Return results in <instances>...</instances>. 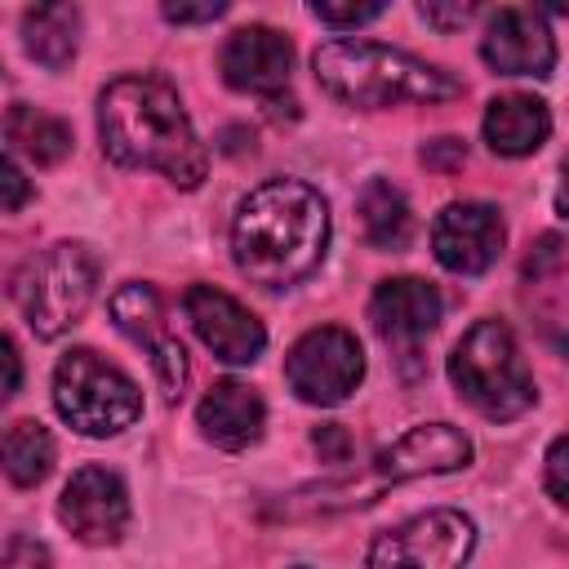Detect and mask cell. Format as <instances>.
Instances as JSON below:
<instances>
[{"mask_svg":"<svg viewBox=\"0 0 569 569\" xmlns=\"http://www.w3.org/2000/svg\"><path fill=\"white\" fill-rule=\"evenodd\" d=\"M565 471H569V440L565 436H556L551 440V449H547V493H551V502H569V480H565Z\"/></svg>","mask_w":569,"mask_h":569,"instance_id":"cell-25","label":"cell"},{"mask_svg":"<svg viewBox=\"0 0 569 569\" xmlns=\"http://www.w3.org/2000/svg\"><path fill=\"white\" fill-rule=\"evenodd\" d=\"M222 80L240 93H262L276 98L289 84L293 71V44L276 31V27H240L231 31V40L222 44Z\"/></svg>","mask_w":569,"mask_h":569,"instance_id":"cell-14","label":"cell"},{"mask_svg":"<svg viewBox=\"0 0 569 569\" xmlns=\"http://www.w3.org/2000/svg\"><path fill=\"white\" fill-rule=\"evenodd\" d=\"M111 320H116V329L129 342H138V347L151 351V369L160 378L164 400H178L182 387H187V351H182V342L169 329V316H164L160 293L151 284H124V289H116L111 293Z\"/></svg>","mask_w":569,"mask_h":569,"instance_id":"cell-9","label":"cell"},{"mask_svg":"<svg viewBox=\"0 0 569 569\" xmlns=\"http://www.w3.org/2000/svg\"><path fill=\"white\" fill-rule=\"evenodd\" d=\"M311 13L320 22H329V27H360V22H373L382 13V4H373V0L369 4H329V0H316Z\"/></svg>","mask_w":569,"mask_h":569,"instance_id":"cell-23","label":"cell"},{"mask_svg":"<svg viewBox=\"0 0 569 569\" xmlns=\"http://www.w3.org/2000/svg\"><path fill=\"white\" fill-rule=\"evenodd\" d=\"M360 222H365V236L373 249H405L409 236H413V213H409V200L400 196V187H391L387 178H373L365 191H360Z\"/></svg>","mask_w":569,"mask_h":569,"instance_id":"cell-21","label":"cell"},{"mask_svg":"<svg viewBox=\"0 0 569 569\" xmlns=\"http://www.w3.org/2000/svg\"><path fill=\"white\" fill-rule=\"evenodd\" d=\"M49 467H53V436L40 422L22 418V422H13V427L0 431V471L18 489L40 485L49 476Z\"/></svg>","mask_w":569,"mask_h":569,"instance_id":"cell-22","label":"cell"},{"mask_svg":"<svg viewBox=\"0 0 569 569\" xmlns=\"http://www.w3.org/2000/svg\"><path fill=\"white\" fill-rule=\"evenodd\" d=\"M462 160H467V151L458 138H436L422 147V164H431V169H458Z\"/></svg>","mask_w":569,"mask_h":569,"instance_id":"cell-29","label":"cell"},{"mask_svg":"<svg viewBox=\"0 0 569 569\" xmlns=\"http://www.w3.org/2000/svg\"><path fill=\"white\" fill-rule=\"evenodd\" d=\"M329 244V204L298 178H271L253 187L231 218V258L240 276L262 289H289L307 280Z\"/></svg>","mask_w":569,"mask_h":569,"instance_id":"cell-1","label":"cell"},{"mask_svg":"<svg viewBox=\"0 0 569 569\" xmlns=\"http://www.w3.org/2000/svg\"><path fill=\"white\" fill-rule=\"evenodd\" d=\"M449 378H453L458 396L493 422L520 418L538 396L533 373L525 369V356H520L511 329L498 320H480L458 338V347L449 356Z\"/></svg>","mask_w":569,"mask_h":569,"instance_id":"cell-4","label":"cell"},{"mask_svg":"<svg viewBox=\"0 0 569 569\" xmlns=\"http://www.w3.org/2000/svg\"><path fill=\"white\" fill-rule=\"evenodd\" d=\"M480 53L502 76H551V67H556V40H551L542 13L520 9V4H507L489 18Z\"/></svg>","mask_w":569,"mask_h":569,"instance_id":"cell-13","label":"cell"},{"mask_svg":"<svg viewBox=\"0 0 569 569\" xmlns=\"http://www.w3.org/2000/svg\"><path fill=\"white\" fill-rule=\"evenodd\" d=\"M58 516L84 547H111L129 529V493L116 471L80 467L58 498Z\"/></svg>","mask_w":569,"mask_h":569,"instance_id":"cell-11","label":"cell"},{"mask_svg":"<svg viewBox=\"0 0 569 569\" xmlns=\"http://www.w3.org/2000/svg\"><path fill=\"white\" fill-rule=\"evenodd\" d=\"M102 151L124 169H156L178 187H200L209 156L178 102V89L160 76H120L98 98Z\"/></svg>","mask_w":569,"mask_h":569,"instance_id":"cell-2","label":"cell"},{"mask_svg":"<svg viewBox=\"0 0 569 569\" xmlns=\"http://www.w3.org/2000/svg\"><path fill=\"white\" fill-rule=\"evenodd\" d=\"M418 13H422L431 27H440V31H453V27L471 22L476 4H418Z\"/></svg>","mask_w":569,"mask_h":569,"instance_id":"cell-28","label":"cell"},{"mask_svg":"<svg viewBox=\"0 0 569 569\" xmlns=\"http://www.w3.org/2000/svg\"><path fill=\"white\" fill-rule=\"evenodd\" d=\"M0 569H53L49 560V547L36 542V538H13L0 556Z\"/></svg>","mask_w":569,"mask_h":569,"instance_id":"cell-24","label":"cell"},{"mask_svg":"<svg viewBox=\"0 0 569 569\" xmlns=\"http://www.w3.org/2000/svg\"><path fill=\"white\" fill-rule=\"evenodd\" d=\"M227 13V4L222 0H209V4H164V18L169 22H213V18H222Z\"/></svg>","mask_w":569,"mask_h":569,"instance_id":"cell-31","label":"cell"},{"mask_svg":"<svg viewBox=\"0 0 569 569\" xmlns=\"http://www.w3.org/2000/svg\"><path fill=\"white\" fill-rule=\"evenodd\" d=\"M80 44V9L76 4H36L22 13V49L49 71H62Z\"/></svg>","mask_w":569,"mask_h":569,"instance_id":"cell-19","label":"cell"},{"mask_svg":"<svg viewBox=\"0 0 569 569\" xmlns=\"http://www.w3.org/2000/svg\"><path fill=\"white\" fill-rule=\"evenodd\" d=\"M471 462V440L449 427V422H418L409 427L400 440H391L378 462L373 476L387 480H413V476H445V471H462Z\"/></svg>","mask_w":569,"mask_h":569,"instance_id":"cell-15","label":"cell"},{"mask_svg":"<svg viewBox=\"0 0 569 569\" xmlns=\"http://www.w3.org/2000/svg\"><path fill=\"white\" fill-rule=\"evenodd\" d=\"M440 293L436 284L418 280V276H396V280H382L369 298V320L373 329L382 333V342L400 347L405 356H413V347L440 325Z\"/></svg>","mask_w":569,"mask_h":569,"instance_id":"cell-16","label":"cell"},{"mask_svg":"<svg viewBox=\"0 0 569 569\" xmlns=\"http://www.w3.org/2000/svg\"><path fill=\"white\" fill-rule=\"evenodd\" d=\"M27 200H31V182L9 156H0V209H22Z\"/></svg>","mask_w":569,"mask_h":569,"instance_id":"cell-26","label":"cell"},{"mask_svg":"<svg viewBox=\"0 0 569 569\" xmlns=\"http://www.w3.org/2000/svg\"><path fill=\"white\" fill-rule=\"evenodd\" d=\"M182 311L196 338L227 365H253L267 347V329L258 325V316L213 284H191L182 298Z\"/></svg>","mask_w":569,"mask_h":569,"instance_id":"cell-12","label":"cell"},{"mask_svg":"<svg viewBox=\"0 0 569 569\" xmlns=\"http://www.w3.org/2000/svg\"><path fill=\"white\" fill-rule=\"evenodd\" d=\"M284 378L307 405H342L365 378V351L356 333L338 325H320V329H307L289 347Z\"/></svg>","mask_w":569,"mask_h":569,"instance_id":"cell-8","label":"cell"},{"mask_svg":"<svg viewBox=\"0 0 569 569\" xmlns=\"http://www.w3.org/2000/svg\"><path fill=\"white\" fill-rule=\"evenodd\" d=\"M502 240H507L502 213L485 200H453L431 222V249H436L440 267L458 271V276L489 271L493 258L502 253Z\"/></svg>","mask_w":569,"mask_h":569,"instance_id":"cell-10","label":"cell"},{"mask_svg":"<svg viewBox=\"0 0 569 569\" xmlns=\"http://www.w3.org/2000/svg\"><path fill=\"white\" fill-rule=\"evenodd\" d=\"M471 547H476L471 516L453 507H436L378 533L365 565L369 569H462L471 560Z\"/></svg>","mask_w":569,"mask_h":569,"instance_id":"cell-7","label":"cell"},{"mask_svg":"<svg viewBox=\"0 0 569 569\" xmlns=\"http://www.w3.org/2000/svg\"><path fill=\"white\" fill-rule=\"evenodd\" d=\"M311 445L320 449V458H325V462H347V453H351V436H347L338 422L316 427V431H311Z\"/></svg>","mask_w":569,"mask_h":569,"instance_id":"cell-27","label":"cell"},{"mask_svg":"<svg viewBox=\"0 0 569 569\" xmlns=\"http://www.w3.org/2000/svg\"><path fill=\"white\" fill-rule=\"evenodd\" d=\"M98 293V258L84 244H49L18 280V302L40 338H58L89 311Z\"/></svg>","mask_w":569,"mask_h":569,"instance_id":"cell-6","label":"cell"},{"mask_svg":"<svg viewBox=\"0 0 569 569\" xmlns=\"http://www.w3.org/2000/svg\"><path fill=\"white\" fill-rule=\"evenodd\" d=\"M53 405L80 436H98L102 440V436H116V431L138 422L142 391L133 387L129 373L107 365L98 351L76 347L53 369Z\"/></svg>","mask_w":569,"mask_h":569,"instance_id":"cell-5","label":"cell"},{"mask_svg":"<svg viewBox=\"0 0 569 569\" xmlns=\"http://www.w3.org/2000/svg\"><path fill=\"white\" fill-rule=\"evenodd\" d=\"M196 422H200L204 440H213L218 449H231L236 453V449H249L262 436L267 405H262V396L249 382L227 378V382H213L204 391V400L196 409Z\"/></svg>","mask_w":569,"mask_h":569,"instance_id":"cell-17","label":"cell"},{"mask_svg":"<svg viewBox=\"0 0 569 569\" xmlns=\"http://www.w3.org/2000/svg\"><path fill=\"white\" fill-rule=\"evenodd\" d=\"M311 71L329 98L369 111L396 102H449L462 93L449 71L378 40H329L311 53Z\"/></svg>","mask_w":569,"mask_h":569,"instance_id":"cell-3","label":"cell"},{"mask_svg":"<svg viewBox=\"0 0 569 569\" xmlns=\"http://www.w3.org/2000/svg\"><path fill=\"white\" fill-rule=\"evenodd\" d=\"M18 382H22V360H18V347L0 333V405L18 391Z\"/></svg>","mask_w":569,"mask_h":569,"instance_id":"cell-30","label":"cell"},{"mask_svg":"<svg viewBox=\"0 0 569 569\" xmlns=\"http://www.w3.org/2000/svg\"><path fill=\"white\" fill-rule=\"evenodd\" d=\"M547 133H551V111L529 93H502L485 111V142L498 156H529L547 142Z\"/></svg>","mask_w":569,"mask_h":569,"instance_id":"cell-18","label":"cell"},{"mask_svg":"<svg viewBox=\"0 0 569 569\" xmlns=\"http://www.w3.org/2000/svg\"><path fill=\"white\" fill-rule=\"evenodd\" d=\"M0 129H4V138H9L27 160H36L40 169L67 160V151H71V124L58 120V116L44 111V107L13 102V107L4 111V120H0Z\"/></svg>","mask_w":569,"mask_h":569,"instance_id":"cell-20","label":"cell"}]
</instances>
